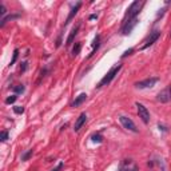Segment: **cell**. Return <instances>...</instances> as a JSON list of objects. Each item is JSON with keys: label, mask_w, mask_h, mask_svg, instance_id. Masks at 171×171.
Here are the masks:
<instances>
[{"label": "cell", "mask_w": 171, "mask_h": 171, "mask_svg": "<svg viewBox=\"0 0 171 171\" xmlns=\"http://www.w3.org/2000/svg\"><path fill=\"white\" fill-rule=\"evenodd\" d=\"M142 5H143V3L142 1H134L131 3V5L128 7L126 15H124V19H123V24L130 20H132V19H136V16H138V13L141 12L142 10Z\"/></svg>", "instance_id": "obj_1"}, {"label": "cell", "mask_w": 171, "mask_h": 171, "mask_svg": "<svg viewBox=\"0 0 171 171\" xmlns=\"http://www.w3.org/2000/svg\"><path fill=\"white\" fill-rule=\"evenodd\" d=\"M120 68H122V64H116V65H114V67L111 68L110 71H108V72L106 74V75L103 76V79H102V80L99 82L96 87H98V88H102V87H103V86L110 84V83H111V80H112V79L116 76V74H118L119 71H120Z\"/></svg>", "instance_id": "obj_2"}, {"label": "cell", "mask_w": 171, "mask_h": 171, "mask_svg": "<svg viewBox=\"0 0 171 171\" xmlns=\"http://www.w3.org/2000/svg\"><path fill=\"white\" fill-rule=\"evenodd\" d=\"M136 108H138V114H139V118L142 119V122H143L144 124H149L150 122V111L147 110L146 106H143L142 103H135Z\"/></svg>", "instance_id": "obj_3"}, {"label": "cell", "mask_w": 171, "mask_h": 171, "mask_svg": "<svg viewBox=\"0 0 171 171\" xmlns=\"http://www.w3.org/2000/svg\"><path fill=\"white\" fill-rule=\"evenodd\" d=\"M156 100H158L159 103H169L171 100V86H167L166 88H163V90L156 95Z\"/></svg>", "instance_id": "obj_4"}, {"label": "cell", "mask_w": 171, "mask_h": 171, "mask_svg": "<svg viewBox=\"0 0 171 171\" xmlns=\"http://www.w3.org/2000/svg\"><path fill=\"white\" fill-rule=\"evenodd\" d=\"M158 82H159V78H149V79H144V80L135 83V87L139 88V90H144V88H151V87H154V86L158 83Z\"/></svg>", "instance_id": "obj_5"}, {"label": "cell", "mask_w": 171, "mask_h": 171, "mask_svg": "<svg viewBox=\"0 0 171 171\" xmlns=\"http://www.w3.org/2000/svg\"><path fill=\"white\" fill-rule=\"evenodd\" d=\"M119 120H120V124L126 128V130L132 131V132H138V128H136L135 123L132 122V119H130V118H127V116L122 115V116H119Z\"/></svg>", "instance_id": "obj_6"}, {"label": "cell", "mask_w": 171, "mask_h": 171, "mask_svg": "<svg viewBox=\"0 0 171 171\" xmlns=\"http://www.w3.org/2000/svg\"><path fill=\"white\" fill-rule=\"evenodd\" d=\"M159 36H161V31H152V32L149 35V38L144 40V44L141 47V50H146V48L151 47V45L159 39Z\"/></svg>", "instance_id": "obj_7"}, {"label": "cell", "mask_w": 171, "mask_h": 171, "mask_svg": "<svg viewBox=\"0 0 171 171\" xmlns=\"http://www.w3.org/2000/svg\"><path fill=\"white\" fill-rule=\"evenodd\" d=\"M138 23H139L138 18L132 19V20H130V22H127V23H124L123 27H122V33H123V35H128V33H131V31L135 28V25L138 24Z\"/></svg>", "instance_id": "obj_8"}, {"label": "cell", "mask_w": 171, "mask_h": 171, "mask_svg": "<svg viewBox=\"0 0 171 171\" xmlns=\"http://www.w3.org/2000/svg\"><path fill=\"white\" fill-rule=\"evenodd\" d=\"M80 7H82V1H78L75 5H74L72 8H71V11H70V13H68V16H67V20H65L64 25H67L68 23H70V22L74 18H75V15H76V13H78V11L80 10Z\"/></svg>", "instance_id": "obj_9"}, {"label": "cell", "mask_w": 171, "mask_h": 171, "mask_svg": "<svg viewBox=\"0 0 171 171\" xmlns=\"http://www.w3.org/2000/svg\"><path fill=\"white\" fill-rule=\"evenodd\" d=\"M86 120H87V115H86V112L80 114V115H79V118L76 119L75 124H74V131H75V132H78V131L83 127V124L86 123Z\"/></svg>", "instance_id": "obj_10"}, {"label": "cell", "mask_w": 171, "mask_h": 171, "mask_svg": "<svg viewBox=\"0 0 171 171\" xmlns=\"http://www.w3.org/2000/svg\"><path fill=\"white\" fill-rule=\"evenodd\" d=\"M79 28H80V24L75 25V27L72 28V31L70 32V35H68V38H67V42H65V45H67V47H70V45L74 43V40H75V38H76V35H78V32H79Z\"/></svg>", "instance_id": "obj_11"}, {"label": "cell", "mask_w": 171, "mask_h": 171, "mask_svg": "<svg viewBox=\"0 0 171 171\" xmlns=\"http://www.w3.org/2000/svg\"><path fill=\"white\" fill-rule=\"evenodd\" d=\"M91 45H92V52H91L90 55H88V58H92V56H94V54H95V52H96V50H98V48H99V45H100V36H99V35H96L95 38H94L92 44H91Z\"/></svg>", "instance_id": "obj_12"}, {"label": "cell", "mask_w": 171, "mask_h": 171, "mask_svg": "<svg viewBox=\"0 0 171 171\" xmlns=\"http://www.w3.org/2000/svg\"><path fill=\"white\" fill-rule=\"evenodd\" d=\"M86 99H87V94H84V92L80 94V95L76 96V99L72 102V107H79V106H80V104L86 100Z\"/></svg>", "instance_id": "obj_13"}, {"label": "cell", "mask_w": 171, "mask_h": 171, "mask_svg": "<svg viewBox=\"0 0 171 171\" xmlns=\"http://www.w3.org/2000/svg\"><path fill=\"white\" fill-rule=\"evenodd\" d=\"M19 16H20V15H8V16H5V18H3L1 19V23H0V27H4L8 22L13 20V19H18Z\"/></svg>", "instance_id": "obj_14"}, {"label": "cell", "mask_w": 171, "mask_h": 171, "mask_svg": "<svg viewBox=\"0 0 171 171\" xmlns=\"http://www.w3.org/2000/svg\"><path fill=\"white\" fill-rule=\"evenodd\" d=\"M80 50H82V42H76L75 45L72 47V56H78L80 54Z\"/></svg>", "instance_id": "obj_15"}, {"label": "cell", "mask_w": 171, "mask_h": 171, "mask_svg": "<svg viewBox=\"0 0 171 171\" xmlns=\"http://www.w3.org/2000/svg\"><path fill=\"white\" fill-rule=\"evenodd\" d=\"M32 155H33V150H28L27 152H24V154L22 155V161H23V162L28 161V159H30Z\"/></svg>", "instance_id": "obj_16"}, {"label": "cell", "mask_w": 171, "mask_h": 171, "mask_svg": "<svg viewBox=\"0 0 171 171\" xmlns=\"http://www.w3.org/2000/svg\"><path fill=\"white\" fill-rule=\"evenodd\" d=\"M18 56H19V50L16 48V50H13V55H12V59H11L10 65H13V64L16 63V60H18Z\"/></svg>", "instance_id": "obj_17"}, {"label": "cell", "mask_w": 171, "mask_h": 171, "mask_svg": "<svg viewBox=\"0 0 171 171\" xmlns=\"http://www.w3.org/2000/svg\"><path fill=\"white\" fill-rule=\"evenodd\" d=\"M24 86L23 84H19V86H15V87H13V91H15V94H23L24 92Z\"/></svg>", "instance_id": "obj_18"}, {"label": "cell", "mask_w": 171, "mask_h": 171, "mask_svg": "<svg viewBox=\"0 0 171 171\" xmlns=\"http://www.w3.org/2000/svg\"><path fill=\"white\" fill-rule=\"evenodd\" d=\"M16 99H18V96H16V95H11V96H8V98L5 99V104H12V103H15Z\"/></svg>", "instance_id": "obj_19"}, {"label": "cell", "mask_w": 171, "mask_h": 171, "mask_svg": "<svg viewBox=\"0 0 171 171\" xmlns=\"http://www.w3.org/2000/svg\"><path fill=\"white\" fill-rule=\"evenodd\" d=\"M91 138H92V142H98V143H100V142L103 141V138H102L100 134H94Z\"/></svg>", "instance_id": "obj_20"}, {"label": "cell", "mask_w": 171, "mask_h": 171, "mask_svg": "<svg viewBox=\"0 0 171 171\" xmlns=\"http://www.w3.org/2000/svg\"><path fill=\"white\" fill-rule=\"evenodd\" d=\"M13 112L15 114H23L24 112V107L23 106H15L13 107Z\"/></svg>", "instance_id": "obj_21"}, {"label": "cell", "mask_w": 171, "mask_h": 171, "mask_svg": "<svg viewBox=\"0 0 171 171\" xmlns=\"http://www.w3.org/2000/svg\"><path fill=\"white\" fill-rule=\"evenodd\" d=\"M7 139H8V132L7 131H1V132H0V141L5 142Z\"/></svg>", "instance_id": "obj_22"}, {"label": "cell", "mask_w": 171, "mask_h": 171, "mask_svg": "<svg viewBox=\"0 0 171 171\" xmlns=\"http://www.w3.org/2000/svg\"><path fill=\"white\" fill-rule=\"evenodd\" d=\"M5 13H7V8H5L3 4H0V15H1V16H4Z\"/></svg>", "instance_id": "obj_23"}, {"label": "cell", "mask_w": 171, "mask_h": 171, "mask_svg": "<svg viewBox=\"0 0 171 171\" xmlns=\"http://www.w3.org/2000/svg\"><path fill=\"white\" fill-rule=\"evenodd\" d=\"M134 52V48H130V50H127L126 52L123 54V55H122V58H126V56H128V55H131V54Z\"/></svg>", "instance_id": "obj_24"}, {"label": "cell", "mask_w": 171, "mask_h": 171, "mask_svg": "<svg viewBox=\"0 0 171 171\" xmlns=\"http://www.w3.org/2000/svg\"><path fill=\"white\" fill-rule=\"evenodd\" d=\"M25 70H27V62H23L20 65V72H24Z\"/></svg>", "instance_id": "obj_25"}, {"label": "cell", "mask_w": 171, "mask_h": 171, "mask_svg": "<svg viewBox=\"0 0 171 171\" xmlns=\"http://www.w3.org/2000/svg\"><path fill=\"white\" fill-rule=\"evenodd\" d=\"M62 169H63V163H59V164H58V167H55V169H54L52 171H60Z\"/></svg>", "instance_id": "obj_26"}, {"label": "cell", "mask_w": 171, "mask_h": 171, "mask_svg": "<svg viewBox=\"0 0 171 171\" xmlns=\"http://www.w3.org/2000/svg\"><path fill=\"white\" fill-rule=\"evenodd\" d=\"M164 11H166V8H162V10H161V11H159V12H158V15H156V18H159V16H163Z\"/></svg>", "instance_id": "obj_27"}, {"label": "cell", "mask_w": 171, "mask_h": 171, "mask_svg": "<svg viewBox=\"0 0 171 171\" xmlns=\"http://www.w3.org/2000/svg\"><path fill=\"white\" fill-rule=\"evenodd\" d=\"M96 18H98V15H96V13H92V15H90L88 19H90V20H94V19H96Z\"/></svg>", "instance_id": "obj_28"}, {"label": "cell", "mask_w": 171, "mask_h": 171, "mask_svg": "<svg viewBox=\"0 0 171 171\" xmlns=\"http://www.w3.org/2000/svg\"><path fill=\"white\" fill-rule=\"evenodd\" d=\"M120 171H128V170H124V169H120Z\"/></svg>", "instance_id": "obj_29"}]
</instances>
